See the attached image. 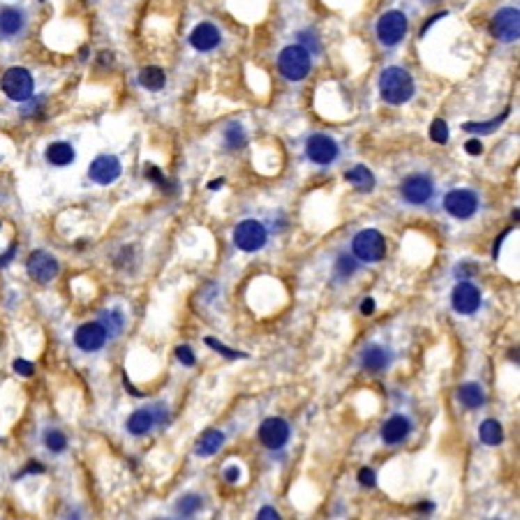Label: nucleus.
Listing matches in <instances>:
<instances>
[{
    "label": "nucleus",
    "instance_id": "nucleus-40",
    "mask_svg": "<svg viewBox=\"0 0 520 520\" xmlns=\"http://www.w3.org/2000/svg\"><path fill=\"white\" fill-rule=\"evenodd\" d=\"M238 476H241V469H238L236 465H231V467L225 469V479H227L229 483H236V481H238Z\"/></svg>",
    "mask_w": 520,
    "mask_h": 520
},
{
    "label": "nucleus",
    "instance_id": "nucleus-15",
    "mask_svg": "<svg viewBox=\"0 0 520 520\" xmlns=\"http://www.w3.org/2000/svg\"><path fill=\"white\" fill-rule=\"evenodd\" d=\"M24 28H26V12L21 7L14 5L0 7V38L12 40L24 33Z\"/></svg>",
    "mask_w": 520,
    "mask_h": 520
},
{
    "label": "nucleus",
    "instance_id": "nucleus-21",
    "mask_svg": "<svg viewBox=\"0 0 520 520\" xmlns=\"http://www.w3.org/2000/svg\"><path fill=\"white\" fill-rule=\"evenodd\" d=\"M125 425L132 435H146V432L153 430V425H157L155 411L153 409H136L134 414L127 418Z\"/></svg>",
    "mask_w": 520,
    "mask_h": 520
},
{
    "label": "nucleus",
    "instance_id": "nucleus-32",
    "mask_svg": "<svg viewBox=\"0 0 520 520\" xmlns=\"http://www.w3.org/2000/svg\"><path fill=\"white\" fill-rule=\"evenodd\" d=\"M430 139L435 141V143H446V141H449V125H446L442 118L432 120V125H430Z\"/></svg>",
    "mask_w": 520,
    "mask_h": 520
},
{
    "label": "nucleus",
    "instance_id": "nucleus-42",
    "mask_svg": "<svg viewBox=\"0 0 520 520\" xmlns=\"http://www.w3.org/2000/svg\"><path fill=\"white\" fill-rule=\"evenodd\" d=\"M14 255H17V245H12V248L7 250L5 255H0V266H7V264H10Z\"/></svg>",
    "mask_w": 520,
    "mask_h": 520
},
{
    "label": "nucleus",
    "instance_id": "nucleus-8",
    "mask_svg": "<svg viewBox=\"0 0 520 520\" xmlns=\"http://www.w3.org/2000/svg\"><path fill=\"white\" fill-rule=\"evenodd\" d=\"M58 269H61V266H58V259L45 250H35L26 259L28 276H31L33 280H38V283H52V280L58 276Z\"/></svg>",
    "mask_w": 520,
    "mask_h": 520
},
{
    "label": "nucleus",
    "instance_id": "nucleus-30",
    "mask_svg": "<svg viewBox=\"0 0 520 520\" xmlns=\"http://www.w3.org/2000/svg\"><path fill=\"white\" fill-rule=\"evenodd\" d=\"M45 444H47V449H49V451L61 453V451H65V446H68V437H65L61 430H47Z\"/></svg>",
    "mask_w": 520,
    "mask_h": 520
},
{
    "label": "nucleus",
    "instance_id": "nucleus-13",
    "mask_svg": "<svg viewBox=\"0 0 520 520\" xmlns=\"http://www.w3.org/2000/svg\"><path fill=\"white\" fill-rule=\"evenodd\" d=\"M107 338H109V333H107V329L102 326V322H88L77 329L74 342L79 349H84V352H97L104 347Z\"/></svg>",
    "mask_w": 520,
    "mask_h": 520
},
{
    "label": "nucleus",
    "instance_id": "nucleus-39",
    "mask_svg": "<svg viewBox=\"0 0 520 520\" xmlns=\"http://www.w3.org/2000/svg\"><path fill=\"white\" fill-rule=\"evenodd\" d=\"M465 150H467L469 155H481L483 153V143L479 139H469L465 143Z\"/></svg>",
    "mask_w": 520,
    "mask_h": 520
},
{
    "label": "nucleus",
    "instance_id": "nucleus-6",
    "mask_svg": "<svg viewBox=\"0 0 520 520\" xmlns=\"http://www.w3.org/2000/svg\"><path fill=\"white\" fill-rule=\"evenodd\" d=\"M407 17H404L402 12L398 10H391L386 14H381L379 21H377V38L381 45L386 47H395L398 42L407 35Z\"/></svg>",
    "mask_w": 520,
    "mask_h": 520
},
{
    "label": "nucleus",
    "instance_id": "nucleus-25",
    "mask_svg": "<svg viewBox=\"0 0 520 520\" xmlns=\"http://www.w3.org/2000/svg\"><path fill=\"white\" fill-rule=\"evenodd\" d=\"M139 84L143 86L146 90H162L164 84H167V74H164V70L155 68V65H148V68H143L139 72Z\"/></svg>",
    "mask_w": 520,
    "mask_h": 520
},
{
    "label": "nucleus",
    "instance_id": "nucleus-20",
    "mask_svg": "<svg viewBox=\"0 0 520 520\" xmlns=\"http://www.w3.org/2000/svg\"><path fill=\"white\" fill-rule=\"evenodd\" d=\"M388 361H391V356H388V352L379 345H368L363 354H361V363H363L365 370H370V372L384 370V368L388 365Z\"/></svg>",
    "mask_w": 520,
    "mask_h": 520
},
{
    "label": "nucleus",
    "instance_id": "nucleus-43",
    "mask_svg": "<svg viewBox=\"0 0 520 520\" xmlns=\"http://www.w3.org/2000/svg\"><path fill=\"white\" fill-rule=\"evenodd\" d=\"M259 518H264V520H273V518H280V514L276 509H271V507H264L262 511H259Z\"/></svg>",
    "mask_w": 520,
    "mask_h": 520
},
{
    "label": "nucleus",
    "instance_id": "nucleus-27",
    "mask_svg": "<svg viewBox=\"0 0 520 520\" xmlns=\"http://www.w3.org/2000/svg\"><path fill=\"white\" fill-rule=\"evenodd\" d=\"M507 116H509V111H504L500 118H493V120H488V123H465V127L467 132H476V134H488V132H493V129H497L502 125L504 120H507Z\"/></svg>",
    "mask_w": 520,
    "mask_h": 520
},
{
    "label": "nucleus",
    "instance_id": "nucleus-26",
    "mask_svg": "<svg viewBox=\"0 0 520 520\" xmlns=\"http://www.w3.org/2000/svg\"><path fill=\"white\" fill-rule=\"evenodd\" d=\"M479 437H481V442H483V444H488V446H497V444H502V439H504V430H502L500 421H493V418H488V421H483V423H481V428H479Z\"/></svg>",
    "mask_w": 520,
    "mask_h": 520
},
{
    "label": "nucleus",
    "instance_id": "nucleus-9",
    "mask_svg": "<svg viewBox=\"0 0 520 520\" xmlns=\"http://www.w3.org/2000/svg\"><path fill=\"white\" fill-rule=\"evenodd\" d=\"M400 192L404 201H409V204L414 206H423L425 201H430L432 192H435V185H432V180L428 176H423V173H411L400 183Z\"/></svg>",
    "mask_w": 520,
    "mask_h": 520
},
{
    "label": "nucleus",
    "instance_id": "nucleus-12",
    "mask_svg": "<svg viewBox=\"0 0 520 520\" xmlns=\"http://www.w3.org/2000/svg\"><path fill=\"white\" fill-rule=\"evenodd\" d=\"M306 153L315 164H331L340 153L338 143L326 134H313L306 143Z\"/></svg>",
    "mask_w": 520,
    "mask_h": 520
},
{
    "label": "nucleus",
    "instance_id": "nucleus-19",
    "mask_svg": "<svg viewBox=\"0 0 520 520\" xmlns=\"http://www.w3.org/2000/svg\"><path fill=\"white\" fill-rule=\"evenodd\" d=\"M47 162L54 164V167H68V164L74 162V148H72V143L68 141H54L47 146Z\"/></svg>",
    "mask_w": 520,
    "mask_h": 520
},
{
    "label": "nucleus",
    "instance_id": "nucleus-14",
    "mask_svg": "<svg viewBox=\"0 0 520 520\" xmlns=\"http://www.w3.org/2000/svg\"><path fill=\"white\" fill-rule=\"evenodd\" d=\"M120 171H123V167H120L118 157H116V155H100V157H95V160L90 162L88 176H90V180H95L97 185H109L120 176Z\"/></svg>",
    "mask_w": 520,
    "mask_h": 520
},
{
    "label": "nucleus",
    "instance_id": "nucleus-5",
    "mask_svg": "<svg viewBox=\"0 0 520 520\" xmlns=\"http://www.w3.org/2000/svg\"><path fill=\"white\" fill-rule=\"evenodd\" d=\"M266 227L257 220H243L234 229V245L243 252H257L266 245Z\"/></svg>",
    "mask_w": 520,
    "mask_h": 520
},
{
    "label": "nucleus",
    "instance_id": "nucleus-23",
    "mask_svg": "<svg viewBox=\"0 0 520 520\" xmlns=\"http://www.w3.org/2000/svg\"><path fill=\"white\" fill-rule=\"evenodd\" d=\"M458 400L465 404L467 409H479L483 402H486V393H483L481 384H474V381H469V384H462L458 388Z\"/></svg>",
    "mask_w": 520,
    "mask_h": 520
},
{
    "label": "nucleus",
    "instance_id": "nucleus-31",
    "mask_svg": "<svg viewBox=\"0 0 520 520\" xmlns=\"http://www.w3.org/2000/svg\"><path fill=\"white\" fill-rule=\"evenodd\" d=\"M102 326L107 329V333H109V336H118V331L123 326L120 313H116V310H111V313H104L102 315Z\"/></svg>",
    "mask_w": 520,
    "mask_h": 520
},
{
    "label": "nucleus",
    "instance_id": "nucleus-33",
    "mask_svg": "<svg viewBox=\"0 0 520 520\" xmlns=\"http://www.w3.org/2000/svg\"><path fill=\"white\" fill-rule=\"evenodd\" d=\"M206 345H208V347H213L215 352L222 354V356H227V359H245V356H248V354H245V352L229 349V347H225L222 342H218V340H215V338H206Z\"/></svg>",
    "mask_w": 520,
    "mask_h": 520
},
{
    "label": "nucleus",
    "instance_id": "nucleus-44",
    "mask_svg": "<svg viewBox=\"0 0 520 520\" xmlns=\"http://www.w3.org/2000/svg\"><path fill=\"white\" fill-rule=\"evenodd\" d=\"M361 313H363V315H372L375 313V301L372 299H365L363 303H361Z\"/></svg>",
    "mask_w": 520,
    "mask_h": 520
},
{
    "label": "nucleus",
    "instance_id": "nucleus-28",
    "mask_svg": "<svg viewBox=\"0 0 520 520\" xmlns=\"http://www.w3.org/2000/svg\"><path fill=\"white\" fill-rule=\"evenodd\" d=\"M201 507H204V502H201L199 495H185V497H180V502L176 504V511L180 516H194Z\"/></svg>",
    "mask_w": 520,
    "mask_h": 520
},
{
    "label": "nucleus",
    "instance_id": "nucleus-45",
    "mask_svg": "<svg viewBox=\"0 0 520 520\" xmlns=\"http://www.w3.org/2000/svg\"><path fill=\"white\" fill-rule=\"evenodd\" d=\"M28 472H45V467H42V465H28L24 469V474H28Z\"/></svg>",
    "mask_w": 520,
    "mask_h": 520
},
{
    "label": "nucleus",
    "instance_id": "nucleus-11",
    "mask_svg": "<svg viewBox=\"0 0 520 520\" xmlns=\"http://www.w3.org/2000/svg\"><path fill=\"white\" fill-rule=\"evenodd\" d=\"M289 439V423L285 418H266V421L259 425V442H262L266 449H283Z\"/></svg>",
    "mask_w": 520,
    "mask_h": 520
},
{
    "label": "nucleus",
    "instance_id": "nucleus-36",
    "mask_svg": "<svg viewBox=\"0 0 520 520\" xmlns=\"http://www.w3.org/2000/svg\"><path fill=\"white\" fill-rule=\"evenodd\" d=\"M143 176L150 178V180H155V183L160 185V187H164V183H167V180H164V176L160 173V169H157L155 164H146V169H143Z\"/></svg>",
    "mask_w": 520,
    "mask_h": 520
},
{
    "label": "nucleus",
    "instance_id": "nucleus-4",
    "mask_svg": "<svg viewBox=\"0 0 520 520\" xmlns=\"http://www.w3.org/2000/svg\"><path fill=\"white\" fill-rule=\"evenodd\" d=\"M0 88L12 102H28L35 90L33 74L26 68H10L0 79Z\"/></svg>",
    "mask_w": 520,
    "mask_h": 520
},
{
    "label": "nucleus",
    "instance_id": "nucleus-35",
    "mask_svg": "<svg viewBox=\"0 0 520 520\" xmlns=\"http://www.w3.org/2000/svg\"><path fill=\"white\" fill-rule=\"evenodd\" d=\"M12 368H14V372L24 375V377H31V375L35 372V365L31 363V361H24V359H17V361H14Z\"/></svg>",
    "mask_w": 520,
    "mask_h": 520
},
{
    "label": "nucleus",
    "instance_id": "nucleus-16",
    "mask_svg": "<svg viewBox=\"0 0 520 520\" xmlns=\"http://www.w3.org/2000/svg\"><path fill=\"white\" fill-rule=\"evenodd\" d=\"M451 303H453V310H456V313H460V315H472L481 306V292L474 285L460 283L456 289H453Z\"/></svg>",
    "mask_w": 520,
    "mask_h": 520
},
{
    "label": "nucleus",
    "instance_id": "nucleus-1",
    "mask_svg": "<svg viewBox=\"0 0 520 520\" xmlns=\"http://www.w3.org/2000/svg\"><path fill=\"white\" fill-rule=\"evenodd\" d=\"M379 93L388 104H404L414 95V79L402 68H386L379 77Z\"/></svg>",
    "mask_w": 520,
    "mask_h": 520
},
{
    "label": "nucleus",
    "instance_id": "nucleus-29",
    "mask_svg": "<svg viewBox=\"0 0 520 520\" xmlns=\"http://www.w3.org/2000/svg\"><path fill=\"white\" fill-rule=\"evenodd\" d=\"M225 141L229 148H241L245 143V129L238 123H231V125L225 129Z\"/></svg>",
    "mask_w": 520,
    "mask_h": 520
},
{
    "label": "nucleus",
    "instance_id": "nucleus-18",
    "mask_svg": "<svg viewBox=\"0 0 520 520\" xmlns=\"http://www.w3.org/2000/svg\"><path fill=\"white\" fill-rule=\"evenodd\" d=\"M411 430V423L407 416H391L388 421L381 425V439H384V444H400L404 437L409 435Z\"/></svg>",
    "mask_w": 520,
    "mask_h": 520
},
{
    "label": "nucleus",
    "instance_id": "nucleus-34",
    "mask_svg": "<svg viewBox=\"0 0 520 520\" xmlns=\"http://www.w3.org/2000/svg\"><path fill=\"white\" fill-rule=\"evenodd\" d=\"M338 271H340V276H352V273L356 271V259L342 255L338 259Z\"/></svg>",
    "mask_w": 520,
    "mask_h": 520
},
{
    "label": "nucleus",
    "instance_id": "nucleus-2",
    "mask_svg": "<svg viewBox=\"0 0 520 520\" xmlns=\"http://www.w3.org/2000/svg\"><path fill=\"white\" fill-rule=\"evenodd\" d=\"M310 65H313V61H310V52L301 45L285 47L278 56L280 74L289 79V81H301V79H306L308 72H310Z\"/></svg>",
    "mask_w": 520,
    "mask_h": 520
},
{
    "label": "nucleus",
    "instance_id": "nucleus-24",
    "mask_svg": "<svg viewBox=\"0 0 520 520\" xmlns=\"http://www.w3.org/2000/svg\"><path fill=\"white\" fill-rule=\"evenodd\" d=\"M222 444H225V435H222L220 430H208L204 435L199 437L197 442V456H213V453H218L222 449Z\"/></svg>",
    "mask_w": 520,
    "mask_h": 520
},
{
    "label": "nucleus",
    "instance_id": "nucleus-7",
    "mask_svg": "<svg viewBox=\"0 0 520 520\" xmlns=\"http://www.w3.org/2000/svg\"><path fill=\"white\" fill-rule=\"evenodd\" d=\"M490 33L502 42H516L520 35V14L516 7H502L490 21Z\"/></svg>",
    "mask_w": 520,
    "mask_h": 520
},
{
    "label": "nucleus",
    "instance_id": "nucleus-17",
    "mask_svg": "<svg viewBox=\"0 0 520 520\" xmlns=\"http://www.w3.org/2000/svg\"><path fill=\"white\" fill-rule=\"evenodd\" d=\"M190 45L197 52H213L220 45V31L213 24H199L190 33Z\"/></svg>",
    "mask_w": 520,
    "mask_h": 520
},
{
    "label": "nucleus",
    "instance_id": "nucleus-10",
    "mask_svg": "<svg viewBox=\"0 0 520 520\" xmlns=\"http://www.w3.org/2000/svg\"><path fill=\"white\" fill-rule=\"evenodd\" d=\"M444 208L453 218L467 220V218H472L476 213V208H479V197H476L472 190H451L444 197Z\"/></svg>",
    "mask_w": 520,
    "mask_h": 520
},
{
    "label": "nucleus",
    "instance_id": "nucleus-37",
    "mask_svg": "<svg viewBox=\"0 0 520 520\" xmlns=\"http://www.w3.org/2000/svg\"><path fill=\"white\" fill-rule=\"evenodd\" d=\"M176 356H178V361L183 365H194V354H192V349L187 345L176 347Z\"/></svg>",
    "mask_w": 520,
    "mask_h": 520
},
{
    "label": "nucleus",
    "instance_id": "nucleus-3",
    "mask_svg": "<svg viewBox=\"0 0 520 520\" xmlns=\"http://www.w3.org/2000/svg\"><path fill=\"white\" fill-rule=\"evenodd\" d=\"M352 250H354V255H356V259H361V262L377 264L386 255V241H384V236H381L377 229H363V231H359V234L354 236Z\"/></svg>",
    "mask_w": 520,
    "mask_h": 520
},
{
    "label": "nucleus",
    "instance_id": "nucleus-41",
    "mask_svg": "<svg viewBox=\"0 0 520 520\" xmlns=\"http://www.w3.org/2000/svg\"><path fill=\"white\" fill-rule=\"evenodd\" d=\"M299 40L303 42V45L315 47V52L320 49V47H317V40H315V35H313V33H299Z\"/></svg>",
    "mask_w": 520,
    "mask_h": 520
},
{
    "label": "nucleus",
    "instance_id": "nucleus-22",
    "mask_svg": "<svg viewBox=\"0 0 520 520\" xmlns=\"http://www.w3.org/2000/svg\"><path fill=\"white\" fill-rule=\"evenodd\" d=\"M345 178H347V183L356 187L359 192H370L372 187H375L372 171L368 169V167H363V164H356V167H352L349 171L345 173Z\"/></svg>",
    "mask_w": 520,
    "mask_h": 520
},
{
    "label": "nucleus",
    "instance_id": "nucleus-46",
    "mask_svg": "<svg viewBox=\"0 0 520 520\" xmlns=\"http://www.w3.org/2000/svg\"><path fill=\"white\" fill-rule=\"evenodd\" d=\"M222 185H225V180L220 178V180H211V185H208V187H211V190H220Z\"/></svg>",
    "mask_w": 520,
    "mask_h": 520
},
{
    "label": "nucleus",
    "instance_id": "nucleus-38",
    "mask_svg": "<svg viewBox=\"0 0 520 520\" xmlns=\"http://www.w3.org/2000/svg\"><path fill=\"white\" fill-rule=\"evenodd\" d=\"M359 481H361V486H368V488H372L375 483H377V476H375V472H372V469L363 467V469H359Z\"/></svg>",
    "mask_w": 520,
    "mask_h": 520
}]
</instances>
